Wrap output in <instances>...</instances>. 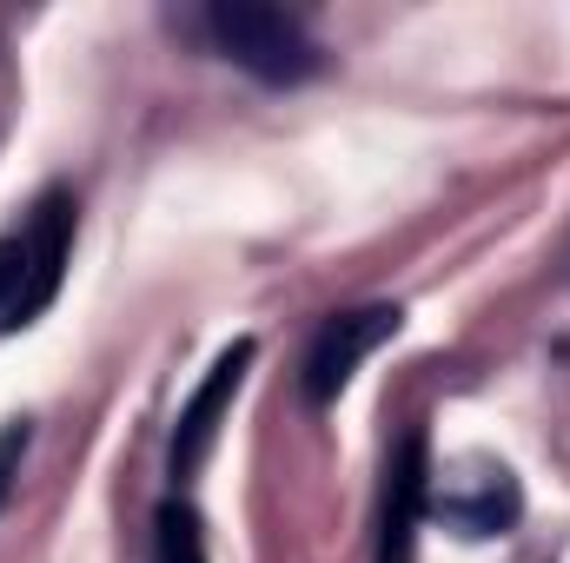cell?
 <instances>
[{"label": "cell", "instance_id": "obj_1", "mask_svg": "<svg viewBox=\"0 0 570 563\" xmlns=\"http://www.w3.org/2000/svg\"><path fill=\"white\" fill-rule=\"evenodd\" d=\"M206 40L233 67H246L253 80H266V87H298V80L318 73V40L298 27V13L266 7V0H219V7H206Z\"/></svg>", "mask_w": 570, "mask_h": 563}, {"label": "cell", "instance_id": "obj_2", "mask_svg": "<svg viewBox=\"0 0 570 563\" xmlns=\"http://www.w3.org/2000/svg\"><path fill=\"white\" fill-rule=\"evenodd\" d=\"M405 325V312L399 305H358V312H332L318 332H312V345H305V372H298V385H305V398L312 405H332L345 385H352V372L392 338Z\"/></svg>", "mask_w": 570, "mask_h": 563}, {"label": "cell", "instance_id": "obj_6", "mask_svg": "<svg viewBox=\"0 0 570 563\" xmlns=\"http://www.w3.org/2000/svg\"><path fill=\"white\" fill-rule=\"evenodd\" d=\"M425 431H405L385 464V524H379V563H412V537L425 517Z\"/></svg>", "mask_w": 570, "mask_h": 563}, {"label": "cell", "instance_id": "obj_4", "mask_svg": "<svg viewBox=\"0 0 570 563\" xmlns=\"http://www.w3.org/2000/svg\"><path fill=\"white\" fill-rule=\"evenodd\" d=\"M253 358H259V345H253V338H233V345L213 358L206 385H199V392L179 405V424H173V451H166V471H173V477H193V471L206 464V451H213V437H219V418L233 412V398H239V385H246Z\"/></svg>", "mask_w": 570, "mask_h": 563}, {"label": "cell", "instance_id": "obj_5", "mask_svg": "<svg viewBox=\"0 0 570 563\" xmlns=\"http://www.w3.org/2000/svg\"><path fill=\"white\" fill-rule=\"evenodd\" d=\"M431 511H438L451 531H464V537H504V531L518 524L524 497H518V477H511L504 464L471 457L458 477H444V491L431 497Z\"/></svg>", "mask_w": 570, "mask_h": 563}, {"label": "cell", "instance_id": "obj_8", "mask_svg": "<svg viewBox=\"0 0 570 563\" xmlns=\"http://www.w3.org/2000/svg\"><path fill=\"white\" fill-rule=\"evenodd\" d=\"M27 444H33V424H0V504H7V491H13V477H20V457H27Z\"/></svg>", "mask_w": 570, "mask_h": 563}, {"label": "cell", "instance_id": "obj_3", "mask_svg": "<svg viewBox=\"0 0 570 563\" xmlns=\"http://www.w3.org/2000/svg\"><path fill=\"white\" fill-rule=\"evenodd\" d=\"M20 246H27V259H20L13 305H7V318H0L7 332L33 325V318L53 305L60 279H67V253H73V199H67V192H47L40 213H33V226L20 233Z\"/></svg>", "mask_w": 570, "mask_h": 563}, {"label": "cell", "instance_id": "obj_7", "mask_svg": "<svg viewBox=\"0 0 570 563\" xmlns=\"http://www.w3.org/2000/svg\"><path fill=\"white\" fill-rule=\"evenodd\" d=\"M153 563H206V524L186 497L159 504L153 517Z\"/></svg>", "mask_w": 570, "mask_h": 563}, {"label": "cell", "instance_id": "obj_9", "mask_svg": "<svg viewBox=\"0 0 570 563\" xmlns=\"http://www.w3.org/2000/svg\"><path fill=\"white\" fill-rule=\"evenodd\" d=\"M20 259H27V246H20V239H0V318H7V305H13V285H20Z\"/></svg>", "mask_w": 570, "mask_h": 563}]
</instances>
